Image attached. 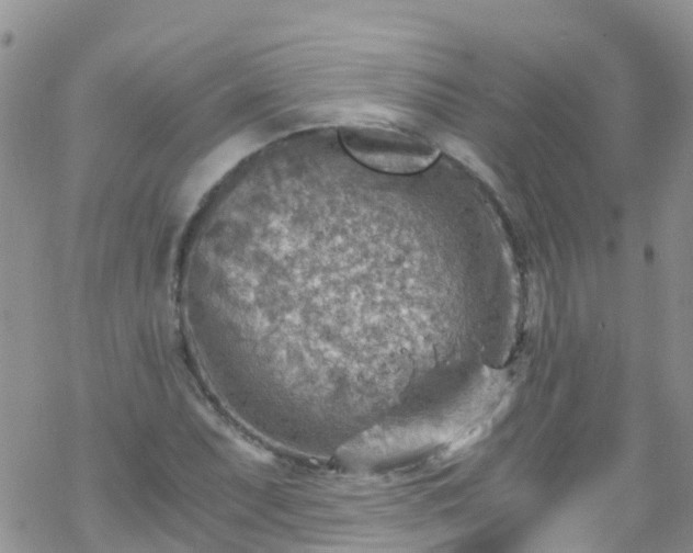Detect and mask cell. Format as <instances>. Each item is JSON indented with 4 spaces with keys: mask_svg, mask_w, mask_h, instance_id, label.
<instances>
[{
    "mask_svg": "<svg viewBox=\"0 0 693 553\" xmlns=\"http://www.w3.org/2000/svg\"><path fill=\"white\" fill-rule=\"evenodd\" d=\"M345 146L363 163L385 172L412 173L425 169L438 151L407 136H345Z\"/></svg>",
    "mask_w": 693,
    "mask_h": 553,
    "instance_id": "1",
    "label": "cell"
}]
</instances>
